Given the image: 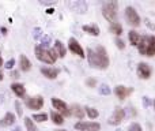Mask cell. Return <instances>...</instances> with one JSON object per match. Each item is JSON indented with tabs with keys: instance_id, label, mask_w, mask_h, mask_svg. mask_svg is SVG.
I'll use <instances>...</instances> for the list:
<instances>
[{
	"instance_id": "22",
	"label": "cell",
	"mask_w": 155,
	"mask_h": 131,
	"mask_svg": "<svg viewBox=\"0 0 155 131\" xmlns=\"http://www.w3.org/2000/svg\"><path fill=\"white\" fill-rule=\"evenodd\" d=\"M51 119L54 124H57V126H61V124L64 123V118H63L60 113H57L56 111H52L51 112Z\"/></svg>"
},
{
	"instance_id": "1",
	"label": "cell",
	"mask_w": 155,
	"mask_h": 131,
	"mask_svg": "<svg viewBox=\"0 0 155 131\" xmlns=\"http://www.w3.org/2000/svg\"><path fill=\"white\" fill-rule=\"evenodd\" d=\"M87 60L88 64L97 70H106L110 63L106 49L101 45L97 47L95 49L87 48Z\"/></svg>"
},
{
	"instance_id": "27",
	"label": "cell",
	"mask_w": 155,
	"mask_h": 131,
	"mask_svg": "<svg viewBox=\"0 0 155 131\" xmlns=\"http://www.w3.org/2000/svg\"><path fill=\"white\" fill-rule=\"evenodd\" d=\"M98 91H99V94H101V96H109V94L112 93L110 88L106 85V83H102V85L98 88Z\"/></svg>"
},
{
	"instance_id": "3",
	"label": "cell",
	"mask_w": 155,
	"mask_h": 131,
	"mask_svg": "<svg viewBox=\"0 0 155 131\" xmlns=\"http://www.w3.org/2000/svg\"><path fill=\"white\" fill-rule=\"evenodd\" d=\"M34 52H35V57H37L40 62H44V63H46V64H54L57 60V55L53 49H46V48H42V47L37 45Z\"/></svg>"
},
{
	"instance_id": "26",
	"label": "cell",
	"mask_w": 155,
	"mask_h": 131,
	"mask_svg": "<svg viewBox=\"0 0 155 131\" xmlns=\"http://www.w3.org/2000/svg\"><path fill=\"white\" fill-rule=\"evenodd\" d=\"M51 43H52L51 36L42 34V37H41V45H40V47H42V48H46V49H48V47L51 45Z\"/></svg>"
},
{
	"instance_id": "20",
	"label": "cell",
	"mask_w": 155,
	"mask_h": 131,
	"mask_svg": "<svg viewBox=\"0 0 155 131\" xmlns=\"http://www.w3.org/2000/svg\"><path fill=\"white\" fill-rule=\"evenodd\" d=\"M14 123H15V115L11 112H7L4 115V118L2 119V122H0V126H12Z\"/></svg>"
},
{
	"instance_id": "32",
	"label": "cell",
	"mask_w": 155,
	"mask_h": 131,
	"mask_svg": "<svg viewBox=\"0 0 155 131\" xmlns=\"http://www.w3.org/2000/svg\"><path fill=\"white\" fill-rule=\"evenodd\" d=\"M15 108H16V113H18V116L23 115V109H22V105H21L19 101H15Z\"/></svg>"
},
{
	"instance_id": "35",
	"label": "cell",
	"mask_w": 155,
	"mask_h": 131,
	"mask_svg": "<svg viewBox=\"0 0 155 131\" xmlns=\"http://www.w3.org/2000/svg\"><path fill=\"white\" fill-rule=\"evenodd\" d=\"M116 45H117L118 49H124V48H125V44H124V41L121 40V38H117V40H116Z\"/></svg>"
},
{
	"instance_id": "5",
	"label": "cell",
	"mask_w": 155,
	"mask_h": 131,
	"mask_svg": "<svg viewBox=\"0 0 155 131\" xmlns=\"http://www.w3.org/2000/svg\"><path fill=\"white\" fill-rule=\"evenodd\" d=\"M125 19H127V22L134 27H137L140 25V22H142L139 14H137V11L135 10L134 7H127L125 8Z\"/></svg>"
},
{
	"instance_id": "18",
	"label": "cell",
	"mask_w": 155,
	"mask_h": 131,
	"mask_svg": "<svg viewBox=\"0 0 155 131\" xmlns=\"http://www.w3.org/2000/svg\"><path fill=\"white\" fill-rule=\"evenodd\" d=\"M71 115H74L75 118L79 119V120H82V119L84 118V109H83L80 105L74 104L72 107H71Z\"/></svg>"
},
{
	"instance_id": "23",
	"label": "cell",
	"mask_w": 155,
	"mask_h": 131,
	"mask_svg": "<svg viewBox=\"0 0 155 131\" xmlns=\"http://www.w3.org/2000/svg\"><path fill=\"white\" fill-rule=\"evenodd\" d=\"M109 30L113 33V34L120 36L121 33H123V26H121V23H118V22H113V23H110Z\"/></svg>"
},
{
	"instance_id": "38",
	"label": "cell",
	"mask_w": 155,
	"mask_h": 131,
	"mask_svg": "<svg viewBox=\"0 0 155 131\" xmlns=\"http://www.w3.org/2000/svg\"><path fill=\"white\" fill-rule=\"evenodd\" d=\"M53 12H54L53 8H48V10H46V14H53Z\"/></svg>"
},
{
	"instance_id": "34",
	"label": "cell",
	"mask_w": 155,
	"mask_h": 131,
	"mask_svg": "<svg viewBox=\"0 0 155 131\" xmlns=\"http://www.w3.org/2000/svg\"><path fill=\"white\" fill-rule=\"evenodd\" d=\"M142 100H143V107H144V108H147V107H150V105H151V100H150V97L144 96Z\"/></svg>"
},
{
	"instance_id": "40",
	"label": "cell",
	"mask_w": 155,
	"mask_h": 131,
	"mask_svg": "<svg viewBox=\"0 0 155 131\" xmlns=\"http://www.w3.org/2000/svg\"><path fill=\"white\" fill-rule=\"evenodd\" d=\"M4 63H3V57H2V55H0V67H2Z\"/></svg>"
},
{
	"instance_id": "36",
	"label": "cell",
	"mask_w": 155,
	"mask_h": 131,
	"mask_svg": "<svg viewBox=\"0 0 155 131\" xmlns=\"http://www.w3.org/2000/svg\"><path fill=\"white\" fill-rule=\"evenodd\" d=\"M146 25H147L148 27H151V29H155V25L151 21H148V19H146Z\"/></svg>"
},
{
	"instance_id": "4",
	"label": "cell",
	"mask_w": 155,
	"mask_h": 131,
	"mask_svg": "<svg viewBox=\"0 0 155 131\" xmlns=\"http://www.w3.org/2000/svg\"><path fill=\"white\" fill-rule=\"evenodd\" d=\"M117 7H118L117 2H107L102 7V15L110 23L116 22V19H117Z\"/></svg>"
},
{
	"instance_id": "12",
	"label": "cell",
	"mask_w": 155,
	"mask_h": 131,
	"mask_svg": "<svg viewBox=\"0 0 155 131\" xmlns=\"http://www.w3.org/2000/svg\"><path fill=\"white\" fill-rule=\"evenodd\" d=\"M68 7L74 11V12H78V14H84L87 11V3L86 2H70L68 3Z\"/></svg>"
},
{
	"instance_id": "28",
	"label": "cell",
	"mask_w": 155,
	"mask_h": 131,
	"mask_svg": "<svg viewBox=\"0 0 155 131\" xmlns=\"http://www.w3.org/2000/svg\"><path fill=\"white\" fill-rule=\"evenodd\" d=\"M31 120H35V122H40V123H42V122L48 120V115H46V113H35V115H33Z\"/></svg>"
},
{
	"instance_id": "15",
	"label": "cell",
	"mask_w": 155,
	"mask_h": 131,
	"mask_svg": "<svg viewBox=\"0 0 155 131\" xmlns=\"http://www.w3.org/2000/svg\"><path fill=\"white\" fill-rule=\"evenodd\" d=\"M19 68L25 72L30 71V68H31V62L27 59L26 55H21V57H19Z\"/></svg>"
},
{
	"instance_id": "42",
	"label": "cell",
	"mask_w": 155,
	"mask_h": 131,
	"mask_svg": "<svg viewBox=\"0 0 155 131\" xmlns=\"http://www.w3.org/2000/svg\"><path fill=\"white\" fill-rule=\"evenodd\" d=\"M3 101H4V97H3V96H2V94H0V104H2V102H3Z\"/></svg>"
},
{
	"instance_id": "44",
	"label": "cell",
	"mask_w": 155,
	"mask_h": 131,
	"mask_svg": "<svg viewBox=\"0 0 155 131\" xmlns=\"http://www.w3.org/2000/svg\"><path fill=\"white\" fill-rule=\"evenodd\" d=\"M54 131H67V130H54Z\"/></svg>"
},
{
	"instance_id": "10",
	"label": "cell",
	"mask_w": 155,
	"mask_h": 131,
	"mask_svg": "<svg viewBox=\"0 0 155 131\" xmlns=\"http://www.w3.org/2000/svg\"><path fill=\"white\" fill-rule=\"evenodd\" d=\"M68 48H70V51L72 52V53L78 55V56H80V57H84L86 56L84 51H83V48H82V45L78 43L76 38L72 37V38H70V40H68Z\"/></svg>"
},
{
	"instance_id": "30",
	"label": "cell",
	"mask_w": 155,
	"mask_h": 131,
	"mask_svg": "<svg viewBox=\"0 0 155 131\" xmlns=\"http://www.w3.org/2000/svg\"><path fill=\"white\" fill-rule=\"evenodd\" d=\"M33 37H34L35 40L41 38V37H42V30H41L40 27H35V29L33 30Z\"/></svg>"
},
{
	"instance_id": "45",
	"label": "cell",
	"mask_w": 155,
	"mask_h": 131,
	"mask_svg": "<svg viewBox=\"0 0 155 131\" xmlns=\"http://www.w3.org/2000/svg\"><path fill=\"white\" fill-rule=\"evenodd\" d=\"M153 105H154V108H155V100H154V101H153Z\"/></svg>"
},
{
	"instance_id": "24",
	"label": "cell",
	"mask_w": 155,
	"mask_h": 131,
	"mask_svg": "<svg viewBox=\"0 0 155 131\" xmlns=\"http://www.w3.org/2000/svg\"><path fill=\"white\" fill-rule=\"evenodd\" d=\"M83 109H84V112L87 113V116L90 119H97L99 116V112L98 111L95 109V108H91V107H84L83 108Z\"/></svg>"
},
{
	"instance_id": "29",
	"label": "cell",
	"mask_w": 155,
	"mask_h": 131,
	"mask_svg": "<svg viewBox=\"0 0 155 131\" xmlns=\"http://www.w3.org/2000/svg\"><path fill=\"white\" fill-rule=\"evenodd\" d=\"M128 131H143V130H142V126H140L139 123H136V122H135V123L129 124Z\"/></svg>"
},
{
	"instance_id": "37",
	"label": "cell",
	"mask_w": 155,
	"mask_h": 131,
	"mask_svg": "<svg viewBox=\"0 0 155 131\" xmlns=\"http://www.w3.org/2000/svg\"><path fill=\"white\" fill-rule=\"evenodd\" d=\"M11 77L12 78H19V72L18 71H12L11 72Z\"/></svg>"
},
{
	"instance_id": "16",
	"label": "cell",
	"mask_w": 155,
	"mask_h": 131,
	"mask_svg": "<svg viewBox=\"0 0 155 131\" xmlns=\"http://www.w3.org/2000/svg\"><path fill=\"white\" fill-rule=\"evenodd\" d=\"M53 51L56 52L57 57H64L65 53H67L64 44H63L60 40H56V41H54V48H53Z\"/></svg>"
},
{
	"instance_id": "6",
	"label": "cell",
	"mask_w": 155,
	"mask_h": 131,
	"mask_svg": "<svg viewBox=\"0 0 155 131\" xmlns=\"http://www.w3.org/2000/svg\"><path fill=\"white\" fill-rule=\"evenodd\" d=\"M52 105H53L54 109H57L56 112L60 113L61 116H70L71 115L70 108H68V105L65 104L63 100L57 98V97H53V98H52Z\"/></svg>"
},
{
	"instance_id": "25",
	"label": "cell",
	"mask_w": 155,
	"mask_h": 131,
	"mask_svg": "<svg viewBox=\"0 0 155 131\" xmlns=\"http://www.w3.org/2000/svg\"><path fill=\"white\" fill-rule=\"evenodd\" d=\"M25 126H26L27 131H38L37 126H35L34 122L31 120V118H25Z\"/></svg>"
},
{
	"instance_id": "7",
	"label": "cell",
	"mask_w": 155,
	"mask_h": 131,
	"mask_svg": "<svg viewBox=\"0 0 155 131\" xmlns=\"http://www.w3.org/2000/svg\"><path fill=\"white\" fill-rule=\"evenodd\" d=\"M75 129L78 131H99L101 124L97 122H78L75 124Z\"/></svg>"
},
{
	"instance_id": "13",
	"label": "cell",
	"mask_w": 155,
	"mask_h": 131,
	"mask_svg": "<svg viewBox=\"0 0 155 131\" xmlns=\"http://www.w3.org/2000/svg\"><path fill=\"white\" fill-rule=\"evenodd\" d=\"M131 93H132V89L127 88V86H124V85H118V86L114 88V94L120 100H125Z\"/></svg>"
},
{
	"instance_id": "17",
	"label": "cell",
	"mask_w": 155,
	"mask_h": 131,
	"mask_svg": "<svg viewBox=\"0 0 155 131\" xmlns=\"http://www.w3.org/2000/svg\"><path fill=\"white\" fill-rule=\"evenodd\" d=\"M11 90L15 93L16 97H25V94H26V89H25V86L22 83H12Z\"/></svg>"
},
{
	"instance_id": "2",
	"label": "cell",
	"mask_w": 155,
	"mask_h": 131,
	"mask_svg": "<svg viewBox=\"0 0 155 131\" xmlns=\"http://www.w3.org/2000/svg\"><path fill=\"white\" fill-rule=\"evenodd\" d=\"M140 55L143 56H154L155 55V36H143L140 37L139 45H137Z\"/></svg>"
},
{
	"instance_id": "39",
	"label": "cell",
	"mask_w": 155,
	"mask_h": 131,
	"mask_svg": "<svg viewBox=\"0 0 155 131\" xmlns=\"http://www.w3.org/2000/svg\"><path fill=\"white\" fill-rule=\"evenodd\" d=\"M0 30H2L3 34H7V29H5V27H0Z\"/></svg>"
},
{
	"instance_id": "9",
	"label": "cell",
	"mask_w": 155,
	"mask_h": 131,
	"mask_svg": "<svg viewBox=\"0 0 155 131\" xmlns=\"http://www.w3.org/2000/svg\"><path fill=\"white\" fill-rule=\"evenodd\" d=\"M124 118H125V111L121 107H117L114 109V112H113L112 118L109 119V123L112 124V126H118V124L124 120Z\"/></svg>"
},
{
	"instance_id": "33",
	"label": "cell",
	"mask_w": 155,
	"mask_h": 131,
	"mask_svg": "<svg viewBox=\"0 0 155 131\" xmlns=\"http://www.w3.org/2000/svg\"><path fill=\"white\" fill-rule=\"evenodd\" d=\"M86 85H87L88 88H95V85H97V81L94 79V78H88V79L86 81Z\"/></svg>"
},
{
	"instance_id": "19",
	"label": "cell",
	"mask_w": 155,
	"mask_h": 131,
	"mask_svg": "<svg viewBox=\"0 0 155 131\" xmlns=\"http://www.w3.org/2000/svg\"><path fill=\"white\" fill-rule=\"evenodd\" d=\"M83 32L84 33H88V34L94 36V37H97V36H99V27L97 26V25H84V26L82 27Z\"/></svg>"
},
{
	"instance_id": "8",
	"label": "cell",
	"mask_w": 155,
	"mask_h": 131,
	"mask_svg": "<svg viewBox=\"0 0 155 131\" xmlns=\"http://www.w3.org/2000/svg\"><path fill=\"white\" fill-rule=\"evenodd\" d=\"M26 105L27 108H30V109L35 111V109H41V108L44 107V98L41 96H34V97H29V98H26Z\"/></svg>"
},
{
	"instance_id": "43",
	"label": "cell",
	"mask_w": 155,
	"mask_h": 131,
	"mask_svg": "<svg viewBox=\"0 0 155 131\" xmlns=\"http://www.w3.org/2000/svg\"><path fill=\"white\" fill-rule=\"evenodd\" d=\"M3 78H4V77H3V72L0 71V81H3Z\"/></svg>"
},
{
	"instance_id": "41",
	"label": "cell",
	"mask_w": 155,
	"mask_h": 131,
	"mask_svg": "<svg viewBox=\"0 0 155 131\" xmlns=\"http://www.w3.org/2000/svg\"><path fill=\"white\" fill-rule=\"evenodd\" d=\"M11 131H22V130H21V127H15V129L11 130Z\"/></svg>"
},
{
	"instance_id": "31",
	"label": "cell",
	"mask_w": 155,
	"mask_h": 131,
	"mask_svg": "<svg viewBox=\"0 0 155 131\" xmlns=\"http://www.w3.org/2000/svg\"><path fill=\"white\" fill-rule=\"evenodd\" d=\"M15 66V59H10V60H7L5 62V64H4V67L7 70H12V67Z\"/></svg>"
},
{
	"instance_id": "14",
	"label": "cell",
	"mask_w": 155,
	"mask_h": 131,
	"mask_svg": "<svg viewBox=\"0 0 155 131\" xmlns=\"http://www.w3.org/2000/svg\"><path fill=\"white\" fill-rule=\"evenodd\" d=\"M59 72H60L59 68H52V67H42L41 68V74L45 78H48V79H56L59 77Z\"/></svg>"
},
{
	"instance_id": "21",
	"label": "cell",
	"mask_w": 155,
	"mask_h": 131,
	"mask_svg": "<svg viewBox=\"0 0 155 131\" xmlns=\"http://www.w3.org/2000/svg\"><path fill=\"white\" fill-rule=\"evenodd\" d=\"M128 36H129V43H131V45H134V47L139 45V41H140L139 33H136L135 30H131V32L128 33Z\"/></svg>"
},
{
	"instance_id": "11",
	"label": "cell",
	"mask_w": 155,
	"mask_h": 131,
	"mask_svg": "<svg viewBox=\"0 0 155 131\" xmlns=\"http://www.w3.org/2000/svg\"><path fill=\"white\" fill-rule=\"evenodd\" d=\"M151 67L147 64V63L144 62H140L139 64H137V75H139V78H142V79H148V78L151 77Z\"/></svg>"
}]
</instances>
